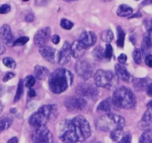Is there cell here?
<instances>
[{
	"label": "cell",
	"mask_w": 152,
	"mask_h": 143,
	"mask_svg": "<svg viewBox=\"0 0 152 143\" xmlns=\"http://www.w3.org/2000/svg\"><path fill=\"white\" fill-rule=\"evenodd\" d=\"M74 76L71 72L64 68H59L49 75V87L55 94H61L72 84Z\"/></svg>",
	"instance_id": "cell-1"
},
{
	"label": "cell",
	"mask_w": 152,
	"mask_h": 143,
	"mask_svg": "<svg viewBox=\"0 0 152 143\" xmlns=\"http://www.w3.org/2000/svg\"><path fill=\"white\" fill-rule=\"evenodd\" d=\"M58 114V107L55 104H45L38 109L28 119V122L32 127L46 125L49 121L55 119Z\"/></svg>",
	"instance_id": "cell-2"
},
{
	"label": "cell",
	"mask_w": 152,
	"mask_h": 143,
	"mask_svg": "<svg viewBox=\"0 0 152 143\" xmlns=\"http://www.w3.org/2000/svg\"><path fill=\"white\" fill-rule=\"evenodd\" d=\"M125 126V119L114 113H106L98 118L96 122V129L103 132H110L119 128H124Z\"/></svg>",
	"instance_id": "cell-3"
},
{
	"label": "cell",
	"mask_w": 152,
	"mask_h": 143,
	"mask_svg": "<svg viewBox=\"0 0 152 143\" xmlns=\"http://www.w3.org/2000/svg\"><path fill=\"white\" fill-rule=\"evenodd\" d=\"M112 101L116 107L129 110L135 107L137 101L134 93L129 88L121 87L113 93Z\"/></svg>",
	"instance_id": "cell-4"
},
{
	"label": "cell",
	"mask_w": 152,
	"mask_h": 143,
	"mask_svg": "<svg viewBox=\"0 0 152 143\" xmlns=\"http://www.w3.org/2000/svg\"><path fill=\"white\" fill-rule=\"evenodd\" d=\"M116 77L117 76H116L113 72L109 70L99 69L96 71L93 78L96 86L110 90L116 85L117 83Z\"/></svg>",
	"instance_id": "cell-5"
},
{
	"label": "cell",
	"mask_w": 152,
	"mask_h": 143,
	"mask_svg": "<svg viewBox=\"0 0 152 143\" xmlns=\"http://www.w3.org/2000/svg\"><path fill=\"white\" fill-rule=\"evenodd\" d=\"M78 142H84L91 135V128L88 121L82 116H77L72 119Z\"/></svg>",
	"instance_id": "cell-6"
},
{
	"label": "cell",
	"mask_w": 152,
	"mask_h": 143,
	"mask_svg": "<svg viewBox=\"0 0 152 143\" xmlns=\"http://www.w3.org/2000/svg\"><path fill=\"white\" fill-rule=\"evenodd\" d=\"M59 137L64 142H78L74 125L72 119H66L62 122L60 127Z\"/></svg>",
	"instance_id": "cell-7"
},
{
	"label": "cell",
	"mask_w": 152,
	"mask_h": 143,
	"mask_svg": "<svg viewBox=\"0 0 152 143\" xmlns=\"http://www.w3.org/2000/svg\"><path fill=\"white\" fill-rule=\"evenodd\" d=\"M52 134L45 125L36 128L32 134V141L35 143H47L52 142Z\"/></svg>",
	"instance_id": "cell-8"
},
{
	"label": "cell",
	"mask_w": 152,
	"mask_h": 143,
	"mask_svg": "<svg viewBox=\"0 0 152 143\" xmlns=\"http://www.w3.org/2000/svg\"><path fill=\"white\" fill-rule=\"evenodd\" d=\"M66 108L69 111H78L84 108L87 105V101L81 96H72L68 97L64 102Z\"/></svg>",
	"instance_id": "cell-9"
},
{
	"label": "cell",
	"mask_w": 152,
	"mask_h": 143,
	"mask_svg": "<svg viewBox=\"0 0 152 143\" xmlns=\"http://www.w3.org/2000/svg\"><path fill=\"white\" fill-rule=\"evenodd\" d=\"M76 93L78 96H81L84 98L94 99L97 98L99 91L97 88L93 85L87 83H81L76 88Z\"/></svg>",
	"instance_id": "cell-10"
},
{
	"label": "cell",
	"mask_w": 152,
	"mask_h": 143,
	"mask_svg": "<svg viewBox=\"0 0 152 143\" xmlns=\"http://www.w3.org/2000/svg\"><path fill=\"white\" fill-rule=\"evenodd\" d=\"M75 69L78 76L84 81L91 78L93 75V69L90 64L84 61H78L75 64Z\"/></svg>",
	"instance_id": "cell-11"
},
{
	"label": "cell",
	"mask_w": 152,
	"mask_h": 143,
	"mask_svg": "<svg viewBox=\"0 0 152 143\" xmlns=\"http://www.w3.org/2000/svg\"><path fill=\"white\" fill-rule=\"evenodd\" d=\"M51 34V30L49 27L40 29L36 33L34 37V42L35 45L39 47L45 46L49 40Z\"/></svg>",
	"instance_id": "cell-12"
},
{
	"label": "cell",
	"mask_w": 152,
	"mask_h": 143,
	"mask_svg": "<svg viewBox=\"0 0 152 143\" xmlns=\"http://www.w3.org/2000/svg\"><path fill=\"white\" fill-rule=\"evenodd\" d=\"M39 52L46 61L52 63L58 62V53L54 48L50 46H41L39 49Z\"/></svg>",
	"instance_id": "cell-13"
},
{
	"label": "cell",
	"mask_w": 152,
	"mask_h": 143,
	"mask_svg": "<svg viewBox=\"0 0 152 143\" xmlns=\"http://www.w3.org/2000/svg\"><path fill=\"white\" fill-rule=\"evenodd\" d=\"M71 55V45L66 41L58 53V63L61 66L66 65L70 61Z\"/></svg>",
	"instance_id": "cell-14"
},
{
	"label": "cell",
	"mask_w": 152,
	"mask_h": 143,
	"mask_svg": "<svg viewBox=\"0 0 152 143\" xmlns=\"http://www.w3.org/2000/svg\"><path fill=\"white\" fill-rule=\"evenodd\" d=\"M0 40L8 46L14 45V36L8 25H3L0 28Z\"/></svg>",
	"instance_id": "cell-15"
},
{
	"label": "cell",
	"mask_w": 152,
	"mask_h": 143,
	"mask_svg": "<svg viewBox=\"0 0 152 143\" xmlns=\"http://www.w3.org/2000/svg\"><path fill=\"white\" fill-rule=\"evenodd\" d=\"M87 48L80 40L74 41L71 45V54L73 58L80 59L85 55Z\"/></svg>",
	"instance_id": "cell-16"
},
{
	"label": "cell",
	"mask_w": 152,
	"mask_h": 143,
	"mask_svg": "<svg viewBox=\"0 0 152 143\" xmlns=\"http://www.w3.org/2000/svg\"><path fill=\"white\" fill-rule=\"evenodd\" d=\"M80 41L87 48L91 47L96 43L97 40L96 34L93 31H84L80 35Z\"/></svg>",
	"instance_id": "cell-17"
},
{
	"label": "cell",
	"mask_w": 152,
	"mask_h": 143,
	"mask_svg": "<svg viewBox=\"0 0 152 143\" xmlns=\"http://www.w3.org/2000/svg\"><path fill=\"white\" fill-rule=\"evenodd\" d=\"M139 128L141 130L145 131V130L150 129L152 126V108L148 107V110L143 115L141 121L139 122Z\"/></svg>",
	"instance_id": "cell-18"
},
{
	"label": "cell",
	"mask_w": 152,
	"mask_h": 143,
	"mask_svg": "<svg viewBox=\"0 0 152 143\" xmlns=\"http://www.w3.org/2000/svg\"><path fill=\"white\" fill-rule=\"evenodd\" d=\"M115 72H116V76L124 81H129L130 78H131V75L127 70V69L121 63L116 64Z\"/></svg>",
	"instance_id": "cell-19"
},
{
	"label": "cell",
	"mask_w": 152,
	"mask_h": 143,
	"mask_svg": "<svg viewBox=\"0 0 152 143\" xmlns=\"http://www.w3.org/2000/svg\"><path fill=\"white\" fill-rule=\"evenodd\" d=\"M152 49V40L151 35L148 32L144 34L142 43V55H148L150 54Z\"/></svg>",
	"instance_id": "cell-20"
},
{
	"label": "cell",
	"mask_w": 152,
	"mask_h": 143,
	"mask_svg": "<svg viewBox=\"0 0 152 143\" xmlns=\"http://www.w3.org/2000/svg\"><path fill=\"white\" fill-rule=\"evenodd\" d=\"M134 87L137 91H143L146 90L148 86L151 84V80L148 78H134L133 81Z\"/></svg>",
	"instance_id": "cell-21"
},
{
	"label": "cell",
	"mask_w": 152,
	"mask_h": 143,
	"mask_svg": "<svg viewBox=\"0 0 152 143\" xmlns=\"http://www.w3.org/2000/svg\"><path fill=\"white\" fill-rule=\"evenodd\" d=\"M34 75L35 78L38 80H44L48 78L49 75V71L46 67L43 66L37 65L34 68Z\"/></svg>",
	"instance_id": "cell-22"
},
{
	"label": "cell",
	"mask_w": 152,
	"mask_h": 143,
	"mask_svg": "<svg viewBox=\"0 0 152 143\" xmlns=\"http://www.w3.org/2000/svg\"><path fill=\"white\" fill-rule=\"evenodd\" d=\"M13 118L11 116H5L0 119V133L8 130L13 124Z\"/></svg>",
	"instance_id": "cell-23"
},
{
	"label": "cell",
	"mask_w": 152,
	"mask_h": 143,
	"mask_svg": "<svg viewBox=\"0 0 152 143\" xmlns=\"http://www.w3.org/2000/svg\"><path fill=\"white\" fill-rule=\"evenodd\" d=\"M133 9L130 6L127 5H121L118 8L116 11V14L120 17H129L131 14H132Z\"/></svg>",
	"instance_id": "cell-24"
},
{
	"label": "cell",
	"mask_w": 152,
	"mask_h": 143,
	"mask_svg": "<svg viewBox=\"0 0 152 143\" xmlns=\"http://www.w3.org/2000/svg\"><path fill=\"white\" fill-rule=\"evenodd\" d=\"M112 100H111L110 98L104 99V100L102 101L99 104L97 110L109 113L111 110V103H112Z\"/></svg>",
	"instance_id": "cell-25"
},
{
	"label": "cell",
	"mask_w": 152,
	"mask_h": 143,
	"mask_svg": "<svg viewBox=\"0 0 152 143\" xmlns=\"http://www.w3.org/2000/svg\"><path fill=\"white\" fill-rule=\"evenodd\" d=\"M125 133L123 131V128H119V129H116L114 131H110V139L115 142H119L122 138Z\"/></svg>",
	"instance_id": "cell-26"
},
{
	"label": "cell",
	"mask_w": 152,
	"mask_h": 143,
	"mask_svg": "<svg viewBox=\"0 0 152 143\" xmlns=\"http://www.w3.org/2000/svg\"><path fill=\"white\" fill-rule=\"evenodd\" d=\"M117 33H118V39L116 41V44L119 47L122 48L124 47V44H125V33L122 27L118 26L117 28Z\"/></svg>",
	"instance_id": "cell-27"
},
{
	"label": "cell",
	"mask_w": 152,
	"mask_h": 143,
	"mask_svg": "<svg viewBox=\"0 0 152 143\" xmlns=\"http://www.w3.org/2000/svg\"><path fill=\"white\" fill-rule=\"evenodd\" d=\"M140 142L150 143L152 142V130H145L141 135L140 139Z\"/></svg>",
	"instance_id": "cell-28"
},
{
	"label": "cell",
	"mask_w": 152,
	"mask_h": 143,
	"mask_svg": "<svg viewBox=\"0 0 152 143\" xmlns=\"http://www.w3.org/2000/svg\"><path fill=\"white\" fill-rule=\"evenodd\" d=\"M101 38H102V41L105 42V43H110L113 39V33L110 29L104 30L101 34Z\"/></svg>",
	"instance_id": "cell-29"
},
{
	"label": "cell",
	"mask_w": 152,
	"mask_h": 143,
	"mask_svg": "<svg viewBox=\"0 0 152 143\" xmlns=\"http://www.w3.org/2000/svg\"><path fill=\"white\" fill-rule=\"evenodd\" d=\"M93 56L97 61H102V59L104 58V51L102 46H99L95 48L94 50L93 51Z\"/></svg>",
	"instance_id": "cell-30"
},
{
	"label": "cell",
	"mask_w": 152,
	"mask_h": 143,
	"mask_svg": "<svg viewBox=\"0 0 152 143\" xmlns=\"http://www.w3.org/2000/svg\"><path fill=\"white\" fill-rule=\"evenodd\" d=\"M23 94V80H20L17 87V93H16L15 97H14V102H17L20 100Z\"/></svg>",
	"instance_id": "cell-31"
},
{
	"label": "cell",
	"mask_w": 152,
	"mask_h": 143,
	"mask_svg": "<svg viewBox=\"0 0 152 143\" xmlns=\"http://www.w3.org/2000/svg\"><path fill=\"white\" fill-rule=\"evenodd\" d=\"M133 58L134 62L137 64H141L142 59V52L141 49H137L133 52Z\"/></svg>",
	"instance_id": "cell-32"
},
{
	"label": "cell",
	"mask_w": 152,
	"mask_h": 143,
	"mask_svg": "<svg viewBox=\"0 0 152 143\" xmlns=\"http://www.w3.org/2000/svg\"><path fill=\"white\" fill-rule=\"evenodd\" d=\"M2 62L3 64L6 67L9 69H15L16 68V62L14 61V60L13 58H9V57H7L5 58L2 60Z\"/></svg>",
	"instance_id": "cell-33"
},
{
	"label": "cell",
	"mask_w": 152,
	"mask_h": 143,
	"mask_svg": "<svg viewBox=\"0 0 152 143\" xmlns=\"http://www.w3.org/2000/svg\"><path fill=\"white\" fill-rule=\"evenodd\" d=\"M73 26H74V24L70 20H67V19H62L61 20V26L62 28L65 29V30H70L73 27Z\"/></svg>",
	"instance_id": "cell-34"
},
{
	"label": "cell",
	"mask_w": 152,
	"mask_h": 143,
	"mask_svg": "<svg viewBox=\"0 0 152 143\" xmlns=\"http://www.w3.org/2000/svg\"><path fill=\"white\" fill-rule=\"evenodd\" d=\"M35 82V78L32 75H29V76L26 77V81H25V85H26V87L28 88H31L33 86H34Z\"/></svg>",
	"instance_id": "cell-35"
},
{
	"label": "cell",
	"mask_w": 152,
	"mask_h": 143,
	"mask_svg": "<svg viewBox=\"0 0 152 143\" xmlns=\"http://www.w3.org/2000/svg\"><path fill=\"white\" fill-rule=\"evenodd\" d=\"M28 40L29 38L28 37H21L14 42V46H23L26 43H27Z\"/></svg>",
	"instance_id": "cell-36"
},
{
	"label": "cell",
	"mask_w": 152,
	"mask_h": 143,
	"mask_svg": "<svg viewBox=\"0 0 152 143\" xmlns=\"http://www.w3.org/2000/svg\"><path fill=\"white\" fill-rule=\"evenodd\" d=\"M113 56V47L110 44H107L106 46V49L104 50V58L110 60Z\"/></svg>",
	"instance_id": "cell-37"
},
{
	"label": "cell",
	"mask_w": 152,
	"mask_h": 143,
	"mask_svg": "<svg viewBox=\"0 0 152 143\" xmlns=\"http://www.w3.org/2000/svg\"><path fill=\"white\" fill-rule=\"evenodd\" d=\"M10 11H11V6L9 5L5 4V5H2L0 6V14H7Z\"/></svg>",
	"instance_id": "cell-38"
},
{
	"label": "cell",
	"mask_w": 152,
	"mask_h": 143,
	"mask_svg": "<svg viewBox=\"0 0 152 143\" xmlns=\"http://www.w3.org/2000/svg\"><path fill=\"white\" fill-rule=\"evenodd\" d=\"M145 27L149 34H152V20H147L144 22Z\"/></svg>",
	"instance_id": "cell-39"
},
{
	"label": "cell",
	"mask_w": 152,
	"mask_h": 143,
	"mask_svg": "<svg viewBox=\"0 0 152 143\" xmlns=\"http://www.w3.org/2000/svg\"><path fill=\"white\" fill-rule=\"evenodd\" d=\"M131 142V135L129 134H124V136H122V138L121 139V140L119 141V142L121 143H130Z\"/></svg>",
	"instance_id": "cell-40"
},
{
	"label": "cell",
	"mask_w": 152,
	"mask_h": 143,
	"mask_svg": "<svg viewBox=\"0 0 152 143\" xmlns=\"http://www.w3.org/2000/svg\"><path fill=\"white\" fill-rule=\"evenodd\" d=\"M145 62V64L148 66L152 68V55H150V54L146 55Z\"/></svg>",
	"instance_id": "cell-41"
},
{
	"label": "cell",
	"mask_w": 152,
	"mask_h": 143,
	"mask_svg": "<svg viewBox=\"0 0 152 143\" xmlns=\"http://www.w3.org/2000/svg\"><path fill=\"white\" fill-rule=\"evenodd\" d=\"M14 76H15V74L13 73V72H8V73L4 76L3 80H2V81H3V82H7V81L12 79L13 78H14Z\"/></svg>",
	"instance_id": "cell-42"
},
{
	"label": "cell",
	"mask_w": 152,
	"mask_h": 143,
	"mask_svg": "<svg viewBox=\"0 0 152 143\" xmlns=\"http://www.w3.org/2000/svg\"><path fill=\"white\" fill-rule=\"evenodd\" d=\"M127 60H128V58H127V55L125 54H121L118 58V61L121 64H125Z\"/></svg>",
	"instance_id": "cell-43"
},
{
	"label": "cell",
	"mask_w": 152,
	"mask_h": 143,
	"mask_svg": "<svg viewBox=\"0 0 152 143\" xmlns=\"http://www.w3.org/2000/svg\"><path fill=\"white\" fill-rule=\"evenodd\" d=\"M50 0H35V4L37 6H44Z\"/></svg>",
	"instance_id": "cell-44"
},
{
	"label": "cell",
	"mask_w": 152,
	"mask_h": 143,
	"mask_svg": "<svg viewBox=\"0 0 152 143\" xmlns=\"http://www.w3.org/2000/svg\"><path fill=\"white\" fill-rule=\"evenodd\" d=\"M60 40H61V37H60L59 35L54 34L52 37V41L54 44H58V43H60Z\"/></svg>",
	"instance_id": "cell-45"
},
{
	"label": "cell",
	"mask_w": 152,
	"mask_h": 143,
	"mask_svg": "<svg viewBox=\"0 0 152 143\" xmlns=\"http://www.w3.org/2000/svg\"><path fill=\"white\" fill-rule=\"evenodd\" d=\"M146 92H147L148 96H149L150 97H152V84L151 83L148 86L147 89H146Z\"/></svg>",
	"instance_id": "cell-46"
},
{
	"label": "cell",
	"mask_w": 152,
	"mask_h": 143,
	"mask_svg": "<svg viewBox=\"0 0 152 143\" xmlns=\"http://www.w3.org/2000/svg\"><path fill=\"white\" fill-rule=\"evenodd\" d=\"M34 20V16L32 14H28V15L26 17V21L28 22V23L32 22Z\"/></svg>",
	"instance_id": "cell-47"
},
{
	"label": "cell",
	"mask_w": 152,
	"mask_h": 143,
	"mask_svg": "<svg viewBox=\"0 0 152 143\" xmlns=\"http://www.w3.org/2000/svg\"><path fill=\"white\" fill-rule=\"evenodd\" d=\"M28 94V96H30V97H34V96H36V92H35L34 90H33V89L31 88L30 90H29Z\"/></svg>",
	"instance_id": "cell-48"
},
{
	"label": "cell",
	"mask_w": 152,
	"mask_h": 143,
	"mask_svg": "<svg viewBox=\"0 0 152 143\" xmlns=\"http://www.w3.org/2000/svg\"><path fill=\"white\" fill-rule=\"evenodd\" d=\"M5 52V46H4L2 43H0V55H3L4 53Z\"/></svg>",
	"instance_id": "cell-49"
},
{
	"label": "cell",
	"mask_w": 152,
	"mask_h": 143,
	"mask_svg": "<svg viewBox=\"0 0 152 143\" xmlns=\"http://www.w3.org/2000/svg\"><path fill=\"white\" fill-rule=\"evenodd\" d=\"M8 143H17V142H18V139H17L16 136L12 137L11 139L8 140Z\"/></svg>",
	"instance_id": "cell-50"
},
{
	"label": "cell",
	"mask_w": 152,
	"mask_h": 143,
	"mask_svg": "<svg viewBox=\"0 0 152 143\" xmlns=\"http://www.w3.org/2000/svg\"><path fill=\"white\" fill-rule=\"evenodd\" d=\"M152 3V0H145L144 2L141 4V5H149V4Z\"/></svg>",
	"instance_id": "cell-51"
},
{
	"label": "cell",
	"mask_w": 152,
	"mask_h": 143,
	"mask_svg": "<svg viewBox=\"0 0 152 143\" xmlns=\"http://www.w3.org/2000/svg\"><path fill=\"white\" fill-rule=\"evenodd\" d=\"M3 108H4L3 104H2V102L0 101V113H1L2 112V110H3Z\"/></svg>",
	"instance_id": "cell-52"
},
{
	"label": "cell",
	"mask_w": 152,
	"mask_h": 143,
	"mask_svg": "<svg viewBox=\"0 0 152 143\" xmlns=\"http://www.w3.org/2000/svg\"><path fill=\"white\" fill-rule=\"evenodd\" d=\"M147 107H151V108H152V101H151L149 102L148 104Z\"/></svg>",
	"instance_id": "cell-53"
},
{
	"label": "cell",
	"mask_w": 152,
	"mask_h": 143,
	"mask_svg": "<svg viewBox=\"0 0 152 143\" xmlns=\"http://www.w3.org/2000/svg\"><path fill=\"white\" fill-rule=\"evenodd\" d=\"M64 1L66 2H74V1H76V0H64Z\"/></svg>",
	"instance_id": "cell-54"
},
{
	"label": "cell",
	"mask_w": 152,
	"mask_h": 143,
	"mask_svg": "<svg viewBox=\"0 0 152 143\" xmlns=\"http://www.w3.org/2000/svg\"><path fill=\"white\" fill-rule=\"evenodd\" d=\"M102 2H110V1H113V0H101Z\"/></svg>",
	"instance_id": "cell-55"
},
{
	"label": "cell",
	"mask_w": 152,
	"mask_h": 143,
	"mask_svg": "<svg viewBox=\"0 0 152 143\" xmlns=\"http://www.w3.org/2000/svg\"><path fill=\"white\" fill-rule=\"evenodd\" d=\"M23 2H28V1H29V0H23Z\"/></svg>",
	"instance_id": "cell-56"
}]
</instances>
